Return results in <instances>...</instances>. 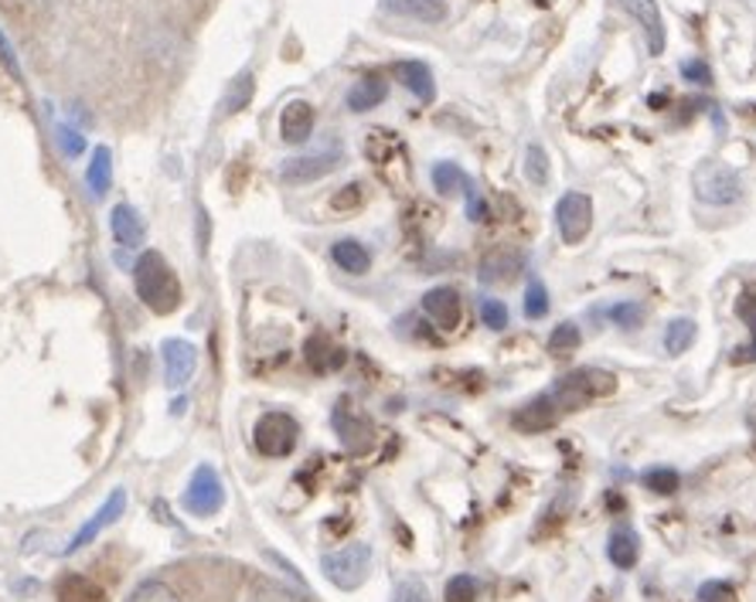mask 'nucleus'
Here are the masks:
<instances>
[{"mask_svg": "<svg viewBox=\"0 0 756 602\" xmlns=\"http://www.w3.org/2000/svg\"><path fill=\"white\" fill-rule=\"evenodd\" d=\"M134 289L140 296V304L150 314H157V317L175 314L181 307V299H185L178 273L171 270V263H167L157 249L140 252V260L134 266Z\"/></svg>", "mask_w": 756, "mask_h": 602, "instance_id": "obj_1", "label": "nucleus"}, {"mask_svg": "<svg viewBox=\"0 0 756 602\" xmlns=\"http://www.w3.org/2000/svg\"><path fill=\"white\" fill-rule=\"evenodd\" d=\"M321 572L334 589H342V592L361 589L368 572H371V545L355 541V545H345L338 551H327L321 558Z\"/></svg>", "mask_w": 756, "mask_h": 602, "instance_id": "obj_2", "label": "nucleus"}, {"mask_svg": "<svg viewBox=\"0 0 756 602\" xmlns=\"http://www.w3.org/2000/svg\"><path fill=\"white\" fill-rule=\"evenodd\" d=\"M692 188H695V198L702 204H712V208H729L743 198V178L729 163H720V160L699 163Z\"/></svg>", "mask_w": 756, "mask_h": 602, "instance_id": "obj_3", "label": "nucleus"}, {"mask_svg": "<svg viewBox=\"0 0 756 602\" xmlns=\"http://www.w3.org/2000/svg\"><path fill=\"white\" fill-rule=\"evenodd\" d=\"M252 443L266 460H283L301 443V422L290 412H266L252 429Z\"/></svg>", "mask_w": 756, "mask_h": 602, "instance_id": "obj_4", "label": "nucleus"}, {"mask_svg": "<svg viewBox=\"0 0 756 602\" xmlns=\"http://www.w3.org/2000/svg\"><path fill=\"white\" fill-rule=\"evenodd\" d=\"M181 507L191 514V518H212V514H219L225 507V484L212 463H201L191 473V480L181 494Z\"/></svg>", "mask_w": 756, "mask_h": 602, "instance_id": "obj_5", "label": "nucleus"}, {"mask_svg": "<svg viewBox=\"0 0 756 602\" xmlns=\"http://www.w3.org/2000/svg\"><path fill=\"white\" fill-rule=\"evenodd\" d=\"M556 225L566 245H579L594 229V201L582 191H566L556 204Z\"/></svg>", "mask_w": 756, "mask_h": 602, "instance_id": "obj_6", "label": "nucleus"}, {"mask_svg": "<svg viewBox=\"0 0 756 602\" xmlns=\"http://www.w3.org/2000/svg\"><path fill=\"white\" fill-rule=\"evenodd\" d=\"M160 358H164V381L167 389H185L198 371V348L185 337H167L160 344Z\"/></svg>", "mask_w": 756, "mask_h": 602, "instance_id": "obj_7", "label": "nucleus"}, {"mask_svg": "<svg viewBox=\"0 0 756 602\" xmlns=\"http://www.w3.org/2000/svg\"><path fill=\"white\" fill-rule=\"evenodd\" d=\"M342 167V154L338 150H324V154H307V157H290L283 160L280 167V181L286 184H314L327 175H334V170Z\"/></svg>", "mask_w": 756, "mask_h": 602, "instance_id": "obj_8", "label": "nucleus"}, {"mask_svg": "<svg viewBox=\"0 0 756 602\" xmlns=\"http://www.w3.org/2000/svg\"><path fill=\"white\" fill-rule=\"evenodd\" d=\"M123 510H126V490H113L103 504H99V510L93 514V518L82 525L75 535H72V541L65 545V555H75L78 548H86V545H93L99 535H103V528L106 525H113V521H119L123 518Z\"/></svg>", "mask_w": 756, "mask_h": 602, "instance_id": "obj_9", "label": "nucleus"}, {"mask_svg": "<svg viewBox=\"0 0 756 602\" xmlns=\"http://www.w3.org/2000/svg\"><path fill=\"white\" fill-rule=\"evenodd\" d=\"M423 314L440 327V330H456L460 317H464V304H460V293L450 286H433L423 296Z\"/></svg>", "mask_w": 756, "mask_h": 602, "instance_id": "obj_10", "label": "nucleus"}, {"mask_svg": "<svg viewBox=\"0 0 756 602\" xmlns=\"http://www.w3.org/2000/svg\"><path fill=\"white\" fill-rule=\"evenodd\" d=\"M314 123H317V116H314L311 103H304V99L286 103L283 113H280V137H283V144H293V147L307 144L311 134H314Z\"/></svg>", "mask_w": 756, "mask_h": 602, "instance_id": "obj_11", "label": "nucleus"}, {"mask_svg": "<svg viewBox=\"0 0 756 602\" xmlns=\"http://www.w3.org/2000/svg\"><path fill=\"white\" fill-rule=\"evenodd\" d=\"M382 11L419 24H443L450 14V4L447 0H382Z\"/></svg>", "mask_w": 756, "mask_h": 602, "instance_id": "obj_12", "label": "nucleus"}, {"mask_svg": "<svg viewBox=\"0 0 756 602\" xmlns=\"http://www.w3.org/2000/svg\"><path fill=\"white\" fill-rule=\"evenodd\" d=\"M109 232L123 249H137L147 239V225L140 219V211L134 204H116L109 211Z\"/></svg>", "mask_w": 756, "mask_h": 602, "instance_id": "obj_13", "label": "nucleus"}, {"mask_svg": "<svg viewBox=\"0 0 756 602\" xmlns=\"http://www.w3.org/2000/svg\"><path fill=\"white\" fill-rule=\"evenodd\" d=\"M334 429H338L342 443L351 453H361L371 443V425L361 415H355V409H348V402H338V409H334Z\"/></svg>", "mask_w": 756, "mask_h": 602, "instance_id": "obj_14", "label": "nucleus"}, {"mask_svg": "<svg viewBox=\"0 0 756 602\" xmlns=\"http://www.w3.org/2000/svg\"><path fill=\"white\" fill-rule=\"evenodd\" d=\"M620 4L641 21L644 38H648V52L661 55L664 52V21H661V11L654 0H620Z\"/></svg>", "mask_w": 756, "mask_h": 602, "instance_id": "obj_15", "label": "nucleus"}, {"mask_svg": "<svg viewBox=\"0 0 756 602\" xmlns=\"http://www.w3.org/2000/svg\"><path fill=\"white\" fill-rule=\"evenodd\" d=\"M396 78L406 85V89L419 103H433L437 99V82H433L430 65H423V62H396Z\"/></svg>", "mask_w": 756, "mask_h": 602, "instance_id": "obj_16", "label": "nucleus"}, {"mask_svg": "<svg viewBox=\"0 0 756 602\" xmlns=\"http://www.w3.org/2000/svg\"><path fill=\"white\" fill-rule=\"evenodd\" d=\"M386 96H389V82L382 75H365V78H358L351 89H348V99L345 103H348L351 113H368L375 106H382Z\"/></svg>", "mask_w": 756, "mask_h": 602, "instance_id": "obj_17", "label": "nucleus"}, {"mask_svg": "<svg viewBox=\"0 0 756 602\" xmlns=\"http://www.w3.org/2000/svg\"><path fill=\"white\" fill-rule=\"evenodd\" d=\"M330 260L348 276H365L371 270V252L358 239H338L330 245Z\"/></svg>", "mask_w": 756, "mask_h": 602, "instance_id": "obj_18", "label": "nucleus"}, {"mask_svg": "<svg viewBox=\"0 0 756 602\" xmlns=\"http://www.w3.org/2000/svg\"><path fill=\"white\" fill-rule=\"evenodd\" d=\"M59 602H106V589L90 579V575H82V572H69L59 579Z\"/></svg>", "mask_w": 756, "mask_h": 602, "instance_id": "obj_19", "label": "nucleus"}, {"mask_svg": "<svg viewBox=\"0 0 756 602\" xmlns=\"http://www.w3.org/2000/svg\"><path fill=\"white\" fill-rule=\"evenodd\" d=\"M638 555H641V545H638V535L630 528H613L610 538H607V558L620 569V572H630L638 566Z\"/></svg>", "mask_w": 756, "mask_h": 602, "instance_id": "obj_20", "label": "nucleus"}, {"mask_svg": "<svg viewBox=\"0 0 756 602\" xmlns=\"http://www.w3.org/2000/svg\"><path fill=\"white\" fill-rule=\"evenodd\" d=\"M86 184H90L96 201L106 198V191L113 184V154H109V147H96L93 150V160L86 167Z\"/></svg>", "mask_w": 756, "mask_h": 602, "instance_id": "obj_21", "label": "nucleus"}, {"mask_svg": "<svg viewBox=\"0 0 756 602\" xmlns=\"http://www.w3.org/2000/svg\"><path fill=\"white\" fill-rule=\"evenodd\" d=\"M518 273H522V255H515V252H494L481 266L484 283H512Z\"/></svg>", "mask_w": 756, "mask_h": 602, "instance_id": "obj_22", "label": "nucleus"}, {"mask_svg": "<svg viewBox=\"0 0 756 602\" xmlns=\"http://www.w3.org/2000/svg\"><path fill=\"white\" fill-rule=\"evenodd\" d=\"M474 181H471V175L460 163H453V160H440L437 167H433V188L440 191V194H464L468 188H471Z\"/></svg>", "mask_w": 756, "mask_h": 602, "instance_id": "obj_23", "label": "nucleus"}, {"mask_svg": "<svg viewBox=\"0 0 756 602\" xmlns=\"http://www.w3.org/2000/svg\"><path fill=\"white\" fill-rule=\"evenodd\" d=\"M307 365L314 368V371H330V368H338V365H345V355L334 348V344L324 337V334H314L311 340H307Z\"/></svg>", "mask_w": 756, "mask_h": 602, "instance_id": "obj_24", "label": "nucleus"}, {"mask_svg": "<svg viewBox=\"0 0 756 602\" xmlns=\"http://www.w3.org/2000/svg\"><path fill=\"white\" fill-rule=\"evenodd\" d=\"M556 405H553V399L549 395H542V399H535L532 405H525L522 412H515V425L518 429H549L553 422H556Z\"/></svg>", "mask_w": 756, "mask_h": 602, "instance_id": "obj_25", "label": "nucleus"}, {"mask_svg": "<svg viewBox=\"0 0 756 602\" xmlns=\"http://www.w3.org/2000/svg\"><path fill=\"white\" fill-rule=\"evenodd\" d=\"M692 344H695V320L679 317V320H671V324L664 327V351H668L671 358L685 355V351L692 348Z\"/></svg>", "mask_w": 756, "mask_h": 602, "instance_id": "obj_26", "label": "nucleus"}, {"mask_svg": "<svg viewBox=\"0 0 756 602\" xmlns=\"http://www.w3.org/2000/svg\"><path fill=\"white\" fill-rule=\"evenodd\" d=\"M549 175H553L549 154H545L538 144H528V150H525V178H528L535 188H545V184H549Z\"/></svg>", "mask_w": 756, "mask_h": 602, "instance_id": "obj_27", "label": "nucleus"}, {"mask_svg": "<svg viewBox=\"0 0 756 602\" xmlns=\"http://www.w3.org/2000/svg\"><path fill=\"white\" fill-rule=\"evenodd\" d=\"M126 602H181L178 599V592L167 585V582H160V579H147V582H140L134 592H130V599Z\"/></svg>", "mask_w": 756, "mask_h": 602, "instance_id": "obj_28", "label": "nucleus"}, {"mask_svg": "<svg viewBox=\"0 0 756 602\" xmlns=\"http://www.w3.org/2000/svg\"><path fill=\"white\" fill-rule=\"evenodd\" d=\"M545 314H549V289H545L542 279H532L528 289H525V317L528 320H542Z\"/></svg>", "mask_w": 756, "mask_h": 602, "instance_id": "obj_29", "label": "nucleus"}, {"mask_svg": "<svg viewBox=\"0 0 756 602\" xmlns=\"http://www.w3.org/2000/svg\"><path fill=\"white\" fill-rule=\"evenodd\" d=\"M579 340H582L579 327H576L573 320H566V324H559V327L549 334V351H553V355H569V351L579 348Z\"/></svg>", "mask_w": 756, "mask_h": 602, "instance_id": "obj_30", "label": "nucleus"}, {"mask_svg": "<svg viewBox=\"0 0 756 602\" xmlns=\"http://www.w3.org/2000/svg\"><path fill=\"white\" fill-rule=\"evenodd\" d=\"M443 599L447 602H477V579L468 575V572H460L447 582L443 589Z\"/></svg>", "mask_w": 756, "mask_h": 602, "instance_id": "obj_31", "label": "nucleus"}, {"mask_svg": "<svg viewBox=\"0 0 756 602\" xmlns=\"http://www.w3.org/2000/svg\"><path fill=\"white\" fill-rule=\"evenodd\" d=\"M679 484H682V477H679L675 469H668V466H658V469H648L644 473V487L651 494H675Z\"/></svg>", "mask_w": 756, "mask_h": 602, "instance_id": "obj_32", "label": "nucleus"}, {"mask_svg": "<svg viewBox=\"0 0 756 602\" xmlns=\"http://www.w3.org/2000/svg\"><path fill=\"white\" fill-rule=\"evenodd\" d=\"M477 314H481V320H484V327H491V330H504L508 327V307L501 304V299H494V296H484L481 304H477Z\"/></svg>", "mask_w": 756, "mask_h": 602, "instance_id": "obj_33", "label": "nucleus"}, {"mask_svg": "<svg viewBox=\"0 0 756 602\" xmlns=\"http://www.w3.org/2000/svg\"><path fill=\"white\" fill-rule=\"evenodd\" d=\"M392 602H433V599H430V589H427L423 582H419L416 575H406V579L396 582Z\"/></svg>", "mask_w": 756, "mask_h": 602, "instance_id": "obj_34", "label": "nucleus"}, {"mask_svg": "<svg viewBox=\"0 0 756 602\" xmlns=\"http://www.w3.org/2000/svg\"><path fill=\"white\" fill-rule=\"evenodd\" d=\"M252 89H256V85H252V75H249V72H242V75L232 82L229 96H225V113H239V109H245V106H249V99H252Z\"/></svg>", "mask_w": 756, "mask_h": 602, "instance_id": "obj_35", "label": "nucleus"}, {"mask_svg": "<svg viewBox=\"0 0 756 602\" xmlns=\"http://www.w3.org/2000/svg\"><path fill=\"white\" fill-rule=\"evenodd\" d=\"M736 310H739V317L753 327L749 348H739V351H736V361H756V296H743Z\"/></svg>", "mask_w": 756, "mask_h": 602, "instance_id": "obj_36", "label": "nucleus"}, {"mask_svg": "<svg viewBox=\"0 0 756 602\" xmlns=\"http://www.w3.org/2000/svg\"><path fill=\"white\" fill-rule=\"evenodd\" d=\"M607 317H610L617 327H623V330H634V327H641L644 310H641V304H634V299H627V304L610 307V310H607Z\"/></svg>", "mask_w": 756, "mask_h": 602, "instance_id": "obj_37", "label": "nucleus"}, {"mask_svg": "<svg viewBox=\"0 0 756 602\" xmlns=\"http://www.w3.org/2000/svg\"><path fill=\"white\" fill-rule=\"evenodd\" d=\"M245 602H301V599L293 595L290 589L276 585V582H256V585H252V592H249Z\"/></svg>", "mask_w": 756, "mask_h": 602, "instance_id": "obj_38", "label": "nucleus"}, {"mask_svg": "<svg viewBox=\"0 0 756 602\" xmlns=\"http://www.w3.org/2000/svg\"><path fill=\"white\" fill-rule=\"evenodd\" d=\"M55 140H59V147H62L69 157H78L82 150H86V137H82L78 130H72V126H65V123L55 126Z\"/></svg>", "mask_w": 756, "mask_h": 602, "instance_id": "obj_39", "label": "nucleus"}, {"mask_svg": "<svg viewBox=\"0 0 756 602\" xmlns=\"http://www.w3.org/2000/svg\"><path fill=\"white\" fill-rule=\"evenodd\" d=\"M699 602H739L736 599V589L729 585V582H705L702 589H699Z\"/></svg>", "mask_w": 756, "mask_h": 602, "instance_id": "obj_40", "label": "nucleus"}, {"mask_svg": "<svg viewBox=\"0 0 756 602\" xmlns=\"http://www.w3.org/2000/svg\"><path fill=\"white\" fill-rule=\"evenodd\" d=\"M361 201H365L361 184H348V188H342L338 194L330 198V208L334 211H355V208H361Z\"/></svg>", "mask_w": 756, "mask_h": 602, "instance_id": "obj_41", "label": "nucleus"}, {"mask_svg": "<svg viewBox=\"0 0 756 602\" xmlns=\"http://www.w3.org/2000/svg\"><path fill=\"white\" fill-rule=\"evenodd\" d=\"M464 201H468V219H471V222H487V201H484V194L477 191V184H471V188L464 191Z\"/></svg>", "mask_w": 756, "mask_h": 602, "instance_id": "obj_42", "label": "nucleus"}, {"mask_svg": "<svg viewBox=\"0 0 756 602\" xmlns=\"http://www.w3.org/2000/svg\"><path fill=\"white\" fill-rule=\"evenodd\" d=\"M0 62H4V68H8L11 75H21L18 55H14V49H11V41H8V34H4V31H0Z\"/></svg>", "mask_w": 756, "mask_h": 602, "instance_id": "obj_43", "label": "nucleus"}, {"mask_svg": "<svg viewBox=\"0 0 756 602\" xmlns=\"http://www.w3.org/2000/svg\"><path fill=\"white\" fill-rule=\"evenodd\" d=\"M682 75H685L689 82H699V85H708V82H712V72H708L705 62H685V65H682Z\"/></svg>", "mask_w": 756, "mask_h": 602, "instance_id": "obj_44", "label": "nucleus"}]
</instances>
